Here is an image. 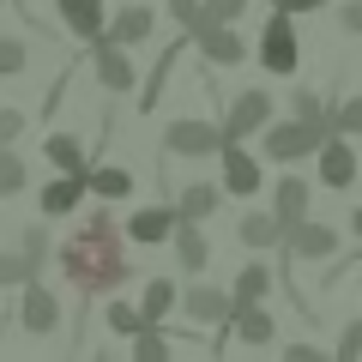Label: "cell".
I'll list each match as a JSON object with an SVG mask.
<instances>
[{"label":"cell","instance_id":"8d00e7d4","mask_svg":"<svg viewBox=\"0 0 362 362\" xmlns=\"http://www.w3.org/2000/svg\"><path fill=\"white\" fill-rule=\"evenodd\" d=\"M25 127H30V115H25V109H0V145H13Z\"/></svg>","mask_w":362,"mask_h":362},{"label":"cell","instance_id":"5b68a950","mask_svg":"<svg viewBox=\"0 0 362 362\" xmlns=\"http://www.w3.org/2000/svg\"><path fill=\"white\" fill-rule=\"evenodd\" d=\"M181 314L194 326H211V350H223V338H230V290H218V284H187L181 290Z\"/></svg>","mask_w":362,"mask_h":362},{"label":"cell","instance_id":"9c48e42d","mask_svg":"<svg viewBox=\"0 0 362 362\" xmlns=\"http://www.w3.org/2000/svg\"><path fill=\"white\" fill-rule=\"evenodd\" d=\"M194 49L206 54L211 66H242V61H247L242 30H235V25H223V18H206V25L194 30Z\"/></svg>","mask_w":362,"mask_h":362},{"label":"cell","instance_id":"6da1fadb","mask_svg":"<svg viewBox=\"0 0 362 362\" xmlns=\"http://www.w3.org/2000/svg\"><path fill=\"white\" fill-rule=\"evenodd\" d=\"M54 266H61L66 290L78 302H97V296H115L127 284V230H121L109 211H90L61 247H54Z\"/></svg>","mask_w":362,"mask_h":362},{"label":"cell","instance_id":"f6af8a7d","mask_svg":"<svg viewBox=\"0 0 362 362\" xmlns=\"http://www.w3.org/2000/svg\"><path fill=\"white\" fill-rule=\"evenodd\" d=\"M0 6H6V0H0Z\"/></svg>","mask_w":362,"mask_h":362},{"label":"cell","instance_id":"277c9868","mask_svg":"<svg viewBox=\"0 0 362 362\" xmlns=\"http://www.w3.org/2000/svg\"><path fill=\"white\" fill-rule=\"evenodd\" d=\"M163 157H223V127L218 121L175 115L163 127Z\"/></svg>","mask_w":362,"mask_h":362},{"label":"cell","instance_id":"ee69618b","mask_svg":"<svg viewBox=\"0 0 362 362\" xmlns=\"http://www.w3.org/2000/svg\"><path fill=\"white\" fill-rule=\"evenodd\" d=\"M272 6H284V0H272Z\"/></svg>","mask_w":362,"mask_h":362},{"label":"cell","instance_id":"f1b7e54d","mask_svg":"<svg viewBox=\"0 0 362 362\" xmlns=\"http://www.w3.org/2000/svg\"><path fill=\"white\" fill-rule=\"evenodd\" d=\"M103 326H109L115 338H133V332H145L151 320H145V308H133V302H109V308H103Z\"/></svg>","mask_w":362,"mask_h":362},{"label":"cell","instance_id":"44dd1931","mask_svg":"<svg viewBox=\"0 0 362 362\" xmlns=\"http://www.w3.org/2000/svg\"><path fill=\"white\" fill-rule=\"evenodd\" d=\"M308 199H314V187L302 175H278V187H272V211L284 223H296V218H308Z\"/></svg>","mask_w":362,"mask_h":362},{"label":"cell","instance_id":"7402d4cb","mask_svg":"<svg viewBox=\"0 0 362 362\" xmlns=\"http://www.w3.org/2000/svg\"><path fill=\"white\" fill-rule=\"evenodd\" d=\"M272 290H278V266H266V259H254V266H242V272H235L230 296H235V302H266Z\"/></svg>","mask_w":362,"mask_h":362},{"label":"cell","instance_id":"e0dca14e","mask_svg":"<svg viewBox=\"0 0 362 362\" xmlns=\"http://www.w3.org/2000/svg\"><path fill=\"white\" fill-rule=\"evenodd\" d=\"M151 30H157V13H151V6H121V13L103 25V37L121 42V49H139V42H151Z\"/></svg>","mask_w":362,"mask_h":362},{"label":"cell","instance_id":"603a6c76","mask_svg":"<svg viewBox=\"0 0 362 362\" xmlns=\"http://www.w3.org/2000/svg\"><path fill=\"white\" fill-rule=\"evenodd\" d=\"M218 199H223V181H218V187H211V181H187V187L175 194V211L199 223V218H211V211H218Z\"/></svg>","mask_w":362,"mask_h":362},{"label":"cell","instance_id":"cb8c5ba5","mask_svg":"<svg viewBox=\"0 0 362 362\" xmlns=\"http://www.w3.org/2000/svg\"><path fill=\"white\" fill-rule=\"evenodd\" d=\"M90 194H97V199H127V194H133V169H121V163H90Z\"/></svg>","mask_w":362,"mask_h":362},{"label":"cell","instance_id":"f546056e","mask_svg":"<svg viewBox=\"0 0 362 362\" xmlns=\"http://www.w3.org/2000/svg\"><path fill=\"white\" fill-rule=\"evenodd\" d=\"M133 362H169V332L157 320L145 332H133Z\"/></svg>","mask_w":362,"mask_h":362},{"label":"cell","instance_id":"60d3db41","mask_svg":"<svg viewBox=\"0 0 362 362\" xmlns=\"http://www.w3.org/2000/svg\"><path fill=\"white\" fill-rule=\"evenodd\" d=\"M314 6H326V0H284V13H296V18H302V13H314Z\"/></svg>","mask_w":362,"mask_h":362},{"label":"cell","instance_id":"ab89813d","mask_svg":"<svg viewBox=\"0 0 362 362\" xmlns=\"http://www.w3.org/2000/svg\"><path fill=\"white\" fill-rule=\"evenodd\" d=\"M338 18H344V30H350V37H362V0H350V6H344Z\"/></svg>","mask_w":362,"mask_h":362},{"label":"cell","instance_id":"e575fe53","mask_svg":"<svg viewBox=\"0 0 362 362\" xmlns=\"http://www.w3.org/2000/svg\"><path fill=\"white\" fill-rule=\"evenodd\" d=\"M18 247H25V259H37V266H42V259H49V223H30V230L18 235Z\"/></svg>","mask_w":362,"mask_h":362},{"label":"cell","instance_id":"ffe728a7","mask_svg":"<svg viewBox=\"0 0 362 362\" xmlns=\"http://www.w3.org/2000/svg\"><path fill=\"white\" fill-rule=\"evenodd\" d=\"M187 42H194V37L181 30V42H169V49L157 54V66L139 78V115H151V109H157V97H163V85H169V73H175V61H181V49H187Z\"/></svg>","mask_w":362,"mask_h":362},{"label":"cell","instance_id":"3957f363","mask_svg":"<svg viewBox=\"0 0 362 362\" xmlns=\"http://www.w3.org/2000/svg\"><path fill=\"white\" fill-rule=\"evenodd\" d=\"M259 66L266 73H296L302 66V42H296V13H284V6H272L266 30H259Z\"/></svg>","mask_w":362,"mask_h":362},{"label":"cell","instance_id":"d6986e66","mask_svg":"<svg viewBox=\"0 0 362 362\" xmlns=\"http://www.w3.org/2000/svg\"><path fill=\"white\" fill-rule=\"evenodd\" d=\"M235 242L254 247V254L284 247V218H278V211H247V218H235Z\"/></svg>","mask_w":362,"mask_h":362},{"label":"cell","instance_id":"d590c367","mask_svg":"<svg viewBox=\"0 0 362 362\" xmlns=\"http://www.w3.org/2000/svg\"><path fill=\"white\" fill-rule=\"evenodd\" d=\"M290 109H296L302 121H326V103L314 97V90H296V97H290ZM326 127H332V121H326Z\"/></svg>","mask_w":362,"mask_h":362},{"label":"cell","instance_id":"4dcf8cb0","mask_svg":"<svg viewBox=\"0 0 362 362\" xmlns=\"http://www.w3.org/2000/svg\"><path fill=\"white\" fill-rule=\"evenodd\" d=\"M326 121H332V133H350V139H362V97L326 103Z\"/></svg>","mask_w":362,"mask_h":362},{"label":"cell","instance_id":"7a4b0ae2","mask_svg":"<svg viewBox=\"0 0 362 362\" xmlns=\"http://www.w3.org/2000/svg\"><path fill=\"white\" fill-rule=\"evenodd\" d=\"M326 133H332L326 121H302V115H290V121H266V127H259V157H272V163L314 157Z\"/></svg>","mask_w":362,"mask_h":362},{"label":"cell","instance_id":"d4e9b609","mask_svg":"<svg viewBox=\"0 0 362 362\" xmlns=\"http://www.w3.org/2000/svg\"><path fill=\"white\" fill-rule=\"evenodd\" d=\"M175 302H181L175 278H151V284H145V296H139V308H145V320H157V326H163L169 314H175Z\"/></svg>","mask_w":362,"mask_h":362},{"label":"cell","instance_id":"7bdbcfd3","mask_svg":"<svg viewBox=\"0 0 362 362\" xmlns=\"http://www.w3.org/2000/svg\"><path fill=\"white\" fill-rule=\"evenodd\" d=\"M356 284H362V259H356Z\"/></svg>","mask_w":362,"mask_h":362},{"label":"cell","instance_id":"83f0119b","mask_svg":"<svg viewBox=\"0 0 362 362\" xmlns=\"http://www.w3.org/2000/svg\"><path fill=\"white\" fill-rule=\"evenodd\" d=\"M25 187H30V169H25V157H18L13 145H0V199L25 194Z\"/></svg>","mask_w":362,"mask_h":362},{"label":"cell","instance_id":"8fae6325","mask_svg":"<svg viewBox=\"0 0 362 362\" xmlns=\"http://www.w3.org/2000/svg\"><path fill=\"white\" fill-rule=\"evenodd\" d=\"M175 223H181V211H175V199H157V206H139L121 230H127V242H139V247H157V242H169L175 235Z\"/></svg>","mask_w":362,"mask_h":362},{"label":"cell","instance_id":"8992f818","mask_svg":"<svg viewBox=\"0 0 362 362\" xmlns=\"http://www.w3.org/2000/svg\"><path fill=\"white\" fill-rule=\"evenodd\" d=\"M85 49H90V66H97V85H103L109 97H127V90L139 85V66H133V49H121V42H109V37L85 42Z\"/></svg>","mask_w":362,"mask_h":362},{"label":"cell","instance_id":"9a60e30c","mask_svg":"<svg viewBox=\"0 0 362 362\" xmlns=\"http://www.w3.org/2000/svg\"><path fill=\"white\" fill-rule=\"evenodd\" d=\"M259 163L242 151V139H223V194H235V199H254L259 194Z\"/></svg>","mask_w":362,"mask_h":362},{"label":"cell","instance_id":"5bb4252c","mask_svg":"<svg viewBox=\"0 0 362 362\" xmlns=\"http://www.w3.org/2000/svg\"><path fill=\"white\" fill-rule=\"evenodd\" d=\"M314 157H320V181L332 187V194H344L350 181H356V151H350V133H326Z\"/></svg>","mask_w":362,"mask_h":362},{"label":"cell","instance_id":"836d02e7","mask_svg":"<svg viewBox=\"0 0 362 362\" xmlns=\"http://www.w3.org/2000/svg\"><path fill=\"white\" fill-rule=\"evenodd\" d=\"M338 362H362V320H344V332H338Z\"/></svg>","mask_w":362,"mask_h":362},{"label":"cell","instance_id":"ac0fdd59","mask_svg":"<svg viewBox=\"0 0 362 362\" xmlns=\"http://www.w3.org/2000/svg\"><path fill=\"white\" fill-rule=\"evenodd\" d=\"M54 6H61V25L73 30L78 42H97V37H103V25H109V6H103V0H54Z\"/></svg>","mask_w":362,"mask_h":362},{"label":"cell","instance_id":"30bf717a","mask_svg":"<svg viewBox=\"0 0 362 362\" xmlns=\"http://www.w3.org/2000/svg\"><path fill=\"white\" fill-rule=\"evenodd\" d=\"M284 254L290 259H332L338 230L332 223H314V218H296V223H284Z\"/></svg>","mask_w":362,"mask_h":362},{"label":"cell","instance_id":"484cf974","mask_svg":"<svg viewBox=\"0 0 362 362\" xmlns=\"http://www.w3.org/2000/svg\"><path fill=\"white\" fill-rule=\"evenodd\" d=\"M49 163L66 169V175H90V157H85V145L73 133H49Z\"/></svg>","mask_w":362,"mask_h":362},{"label":"cell","instance_id":"f35d334b","mask_svg":"<svg viewBox=\"0 0 362 362\" xmlns=\"http://www.w3.org/2000/svg\"><path fill=\"white\" fill-rule=\"evenodd\" d=\"M284 362H326V350H314V344H284Z\"/></svg>","mask_w":362,"mask_h":362},{"label":"cell","instance_id":"4fadbf2b","mask_svg":"<svg viewBox=\"0 0 362 362\" xmlns=\"http://www.w3.org/2000/svg\"><path fill=\"white\" fill-rule=\"evenodd\" d=\"M230 332L242 338V344L266 350L272 338H278V314H272L266 302H235V296H230Z\"/></svg>","mask_w":362,"mask_h":362},{"label":"cell","instance_id":"74e56055","mask_svg":"<svg viewBox=\"0 0 362 362\" xmlns=\"http://www.w3.org/2000/svg\"><path fill=\"white\" fill-rule=\"evenodd\" d=\"M206 13H211V18H223V25H235V18L247 13V0H206Z\"/></svg>","mask_w":362,"mask_h":362},{"label":"cell","instance_id":"4316f807","mask_svg":"<svg viewBox=\"0 0 362 362\" xmlns=\"http://www.w3.org/2000/svg\"><path fill=\"white\" fill-rule=\"evenodd\" d=\"M37 278V259H25V247H0V290H18Z\"/></svg>","mask_w":362,"mask_h":362},{"label":"cell","instance_id":"52a82bcc","mask_svg":"<svg viewBox=\"0 0 362 362\" xmlns=\"http://www.w3.org/2000/svg\"><path fill=\"white\" fill-rule=\"evenodd\" d=\"M18 326H25L30 338H49V332H61V302H54V290L49 284H37V278H30V284H18Z\"/></svg>","mask_w":362,"mask_h":362},{"label":"cell","instance_id":"ba28073f","mask_svg":"<svg viewBox=\"0 0 362 362\" xmlns=\"http://www.w3.org/2000/svg\"><path fill=\"white\" fill-rule=\"evenodd\" d=\"M266 121H272V90L254 85V90H242V97L223 109L218 127H223V139H259V127H266Z\"/></svg>","mask_w":362,"mask_h":362},{"label":"cell","instance_id":"b9f144b4","mask_svg":"<svg viewBox=\"0 0 362 362\" xmlns=\"http://www.w3.org/2000/svg\"><path fill=\"white\" fill-rule=\"evenodd\" d=\"M350 235H356V242H362V206L350 211Z\"/></svg>","mask_w":362,"mask_h":362},{"label":"cell","instance_id":"d6a6232c","mask_svg":"<svg viewBox=\"0 0 362 362\" xmlns=\"http://www.w3.org/2000/svg\"><path fill=\"white\" fill-rule=\"evenodd\" d=\"M25 61H30V49L18 37H0V78H18L25 73Z\"/></svg>","mask_w":362,"mask_h":362},{"label":"cell","instance_id":"7c38bea8","mask_svg":"<svg viewBox=\"0 0 362 362\" xmlns=\"http://www.w3.org/2000/svg\"><path fill=\"white\" fill-rule=\"evenodd\" d=\"M85 194H90V175H54V181H42L37 187V211L42 218H73L78 206H85Z\"/></svg>","mask_w":362,"mask_h":362},{"label":"cell","instance_id":"1f68e13d","mask_svg":"<svg viewBox=\"0 0 362 362\" xmlns=\"http://www.w3.org/2000/svg\"><path fill=\"white\" fill-rule=\"evenodd\" d=\"M169 18H175V25H181V30H187V37H194V30H199V25H206V18H211V13H206V0H169Z\"/></svg>","mask_w":362,"mask_h":362},{"label":"cell","instance_id":"2e32d148","mask_svg":"<svg viewBox=\"0 0 362 362\" xmlns=\"http://www.w3.org/2000/svg\"><path fill=\"white\" fill-rule=\"evenodd\" d=\"M169 247H175V266L187 272V278H199V272H206V259H211V242H206V230H199L194 218H181V223H175Z\"/></svg>","mask_w":362,"mask_h":362}]
</instances>
